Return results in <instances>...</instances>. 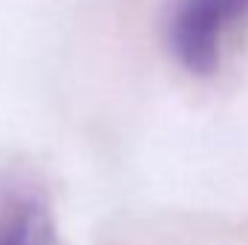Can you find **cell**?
Returning a JSON list of instances; mask_svg holds the SVG:
<instances>
[{"mask_svg":"<svg viewBox=\"0 0 248 245\" xmlns=\"http://www.w3.org/2000/svg\"><path fill=\"white\" fill-rule=\"evenodd\" d=\"M246 20L248 0H176L165 26L168 49L185 72L211 75Z\"/></svg>","mask_w":248,"mask_h":245,"instance_id":"obj_1","label":"cell"},{"mask_svg":"<svg viewBox=\"0 0 248 245\" xmlns=\"http://www.w3.org/2000/svg\"><path fill=\"white\" fill-rule=\"evenodd\" d=\"M0 245H58L49 205L35 190H12L0 199Z\"/></svg>","mask_w":248,"mask_h":245,"instance_id":"obj_2","label":"cell"}]
</instances>
